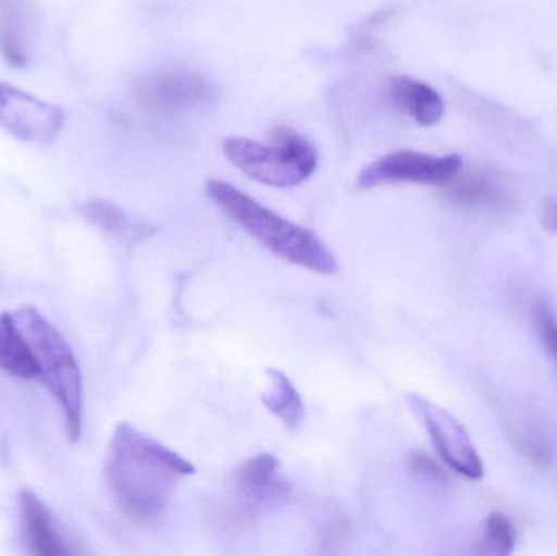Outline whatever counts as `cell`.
<instances>
[{"label": "cell", "instance_id": "obj_1", "mask_svg": "<svg viewBox=\"0 0 557 556\" xmlns=\"http://www.w3.org/2000/svg\"><path fill=\"white\" fill-rule=\"evenodd\" d=\"M195 473L196 467L189 460L133 424L114 428L104 460V479L117 508L131 521H157L178 483Z\"/></svg>", "mask_w": 557, "mask_h": 556}, {"label": "cell", "instance_id": "obj_2", "mask_svg": "<svg viewBox=\"0 0 557 556\" xmlns=\"http://www.w3.org/2000/svg\"><path fill=\"white\" fill-rule=\"evenodd\" d=\"M206 191L225 215L281 260L318 274L336 273V257L314 232L282 218L222 180H209Z\"/></svg>", "mask_w": 557, "mask_h": 556}, {"label": "cell", "instance_id": "obj_3", "mask_svg": "<svg viewBox=\"0 0 557 556\" xmlns=\"http://www.w3.org/2000/svg\"><path fill=\"white\" fill-rule=\"evenodd\" d=\"M38 368V379L64 415L65 434L78 443L84 430V375L71 345L36 307L22 306L12 313Z\"/></svg>", "mask_w": 557, "mask_h": 556}, {"label": "cell", "instance_id": "obj_4", "mask_svg": "<svg viewBox=\"0 0 557 556\" xmlns=\"http://www.w3.org/2000/svg\"><path fill=\"white\" fill-rule=\"evenodd\" d=\"M271 139L270 146L247 137H231L222 149L245 175L274 188L300 185L317 172V149L297 131L281 126L273 131Z\"/></svg>", "mask_w": 557, "mask_h": 556}, {"label": "cell", "instance_id": "obj_5", "mask_svg": "<svg viewBox=\"0 0 557 556\" xmlns=\"http://www.w3.org/2000/svg\"><path fill=\"white\" fill-rule=\"evenodd\" d=\"M140 107L156 113H208L219 101L214 82L191 69H170L144 78L136 88Z\"/></svg>", "mask_w": 557, "mask_h": 556}, {"label": "cell", "instance_id": "obj_6", "mask_svg": "<svg viewBox=\"0 0 557 556\" xmlns=\"http://www.w3.org/2000/svg\"><path fill=\"white\" fill-rule=\"evenodd\" d=\"M406 401L424 424L441 459L465 479L473 482L483 479V459L463 424L454 415L421 395H406Z\"/></svg>", "mask_w": 557, "mask_h": 556}, {"label": "cell", "instance_id": "obj_7", "mask_svg": "<svg viewBox=\"0 0 557 556\" xmlns=\"http://www.w3.org/2000/svg\"><path fill=\"white\" fill-rule=\"evenodd\" d=\"M463 170L457 153L432 156L416 150H398L367 165L357 178V188L372 189L395 183L445 186Z\"/></svg>", "mask_w": 557, "mask_h": 556}, {"label": "cell", "instance_id": "obj_8", "mask_svg": "<svg viewBox=\"0 0 557 556\" xmlns=\"http://www.w3.org/2000/svg\"><path fill=\"white\" fill-rule=\"evenodd\" d=\"M64 123V111L58 104L0 82V129L10 136L23 143L51 144Z\"/></svg>", "mask_w": 557, "mask_h": 556}, {"label": "cell", "instance_id": "obj_9", "mask_svg": "<svg viewBox=\"0 0 557 556\" xmlns=\"http://www.w3.org/2000/svg\"><path fill=\"white\" fill-rule=\"evenodd\" d=\"M281 464L273 454H258L242 464L232 477L234 492L245 511H264L284 505L292 495L290 483L281 475Z\"/></svg>", "mask_w": 557, "mask_h": 556}, {"label": "cell", "instance_id": "obj_10", "mask_svg": "<svg viewBox=\"0 0 557 556\" xmlns=\"http://www.w3.org/2000/svg\"><path fill=\"white\" fill-rule=\"evenodd\" d=\"M20 532L29 554L61 556L69 554L65 541L52 521L51 512L32 490H22L18 495Z\"/></svg>", "mask_w": 557, "mask_h": 556}, {"label": "cell", "instance_id": "obj_11", "mask_svg": "<svg viewBox=\"0 0 557 556\" xmlns=\"http://www.w3.org/2000/svg\"><path fill=\"white\" fill-rule=\"evenodd\" d=\"M32 2L0 0V52L13 67H26L33 48Z\"/></svg>", "mask_w": 557, "mask_h": 556}, {"label": "cell", "instance_id": "obj_12", "mask_svg": "<svg viewBox=\"0 0 557 556\" xmlns=\"http://www.w3.org/2000/svg\"><path fill=\"white\" fill-rule=\"evenodd\" d=\"M388 91L392 103L421 126H434L444 116V100L424 82L411 77H396L389 82Z\"/></svg>", "mask_w": 557, "mask_h": 556}, {"label": "cell", "instance_id": "obj_13", "mask_svg": "<svg viewBox=\"0 0 557 556\" xmlns=\"http://www.w3.org/2000/svg\"><path fill=\"white\" fill-rule=\"evenodd\" d=\"M78 211L91 225L100 228L104 234L131 244L144 240L156 232L152 225L133 218L123 208L107 199H91L84 202Z\"/></svg>", "mask_w": 557, "mask_h": 556}, {"label": "cell", "instance_id": "obj_14", "mask_svg": "<svg viewBox=\"0 0 557 556\" xmlns=\"http://www.w3.org/2000/svg\"><path fill=\"white\" fill-rule=\"evenodd\" d=\"M270 388L261 395L264 407L274 418H277L285 430H300L305 421V407L300 394L287 374L278 369H268Z\"/></svg>", "mask_w": 557, "mask_h": 556}, {"label": "cell", "instance_id": "obj_15", "mask_svg": "<svg viewBox=\"0 0 557 556\" xmlns=\"http://www.w3.org/2000/svg\"><path fill=\"white\" fill-rule=\"evenodd\" d=\"M0 371L18 379H38V368L12 313L0 316Z\"/></svg>", "mask_w": 557, "mask_h": 556}, {"label": "cell", "instance_id": "obj_16", "mask_svg": "<svg viewBox=\"0 0 557 556\" xmlns=\"http://www.w3.org/2000/svg\"><path fill=\"white\" fill-rule=\"evenodd\" d=\"M445 186L448 201L461 208H496L504 202L503 191L481 172H468L467 175H461L460 172Z\"/></svg>", "mask_w": 557, "mask_h": 556}, {"label": "cell", "instance_id": "obj_17", "mask_svg": "<svg viewBox=\"0 0 557 556\" xmlns=\"http://www.w3.org/2000/svg\"><path fill=\"white\" fill-rule=\"evenodd\" d=\"M480 552L486 555H512L517 547V531L504 512L494 511L484 521L481 531Z\"/></svg>", "mask_w": 557, "mask_h": 556}, {"label": "cell", "instance_id": "obj_18", "mask_svg": "<svg viewBox=\"0 0 557 556\" xmlns=\"http://www.w3.org/2000/svg\"><path fill=\"white\" fill-rule=\"evenodd\" d=\"M536 329L543 345L557 362V319L546 306L536 307Z\"/></svg>", "mask_w": 557, "mask_h": 556}, {"label": "cell", "instance_id": "obj_19", "mask_svg": "<svg viewBox=\"0 0 557 556\" xmlns=\"http://www.w3.org/2000/svg\"><path fill=\"white\" fill-rule=\"evenodd\" d=\"M409 469L414 475L424 477L432 482H445V473L437 464L432 462L431 457L425 454L414 453L409 457Z\"/></svg>", "mask_w": 557, "mask_h": 556}, {"label": "cell", "instance_id": "obj_20", "mask_svg": "<svg viewBox=\"0 0 557 556\" xmlns=\"http://www.w3.org/2000/svg\"><path fill=\"white\" fill-rule=\"evenodd\" d=\"M542 219L543 225H545L548 231L557 232V205H555V202H549V205L545 206Z\"/></svg>", "mask_w": 557, "mask_h": 556}]
</instances>
